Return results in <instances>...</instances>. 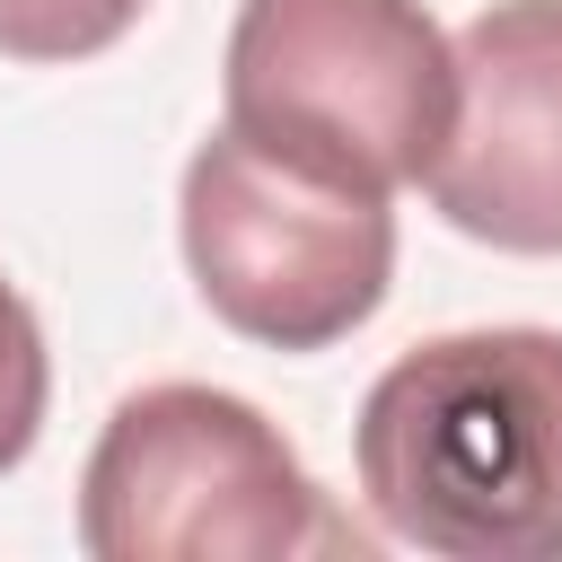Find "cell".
<instances>
[{"instance_id": "obj_1", "label": "cell", "mask_w": 562, "mask_h": 562, "mask_svg": "<svg viewBox=\"0 0 562 562\" xmlns=\"http://www.w3.org/2000/svg\"><path fill=\"white\" fill-rule=\"evenodd\" d=\"M360 501L439 562H562V334L413 342L351 430Z\"/></svg>"}, {"instance_id": "obj_2", "label": "cell", "mask_w": 562, "mask_h": 562, "mask_svg": "<svg viewBox=\"0 0 562 562\" xmlns=\"http://www.w3.org/2000/svg\"><path fill=\"white\" fill-rule=\"evenodd\" d=\"M79 544L97 562H290L360 553L290 439L228 386H140L114 404L79 474Z\"/></svg>"}, {"instance_id": "obj_3", "label": "cell", "mask_w": 562, "mask_h": 562, "mask_svg": "<svg viewBox=\"0 0 562 562\" xmlns=\"http://www.w3.org/2000/svg\"><path fill=\"white\" fill-rule=\"evenodd\" d=\"M184 263L211 316L272 351H325L378 316L395 281V211L378 184L220 123L184 167Z\"/></svg>"}, {"instance_id": "obj_4", "label": "cell", "mask_w": 562, "mask_h": 562, "mask_svg": "<svg viewBox=\"0 0 562 562\" xmlns=\"http://www.w3.org/2000/svg\"><path fill=\"white\" fill-rule=\"evenodd\" d=\"M228 123L378 193L422 184L457 123V44L422 0H246Z\"/></svg>"}, {"instance_id": "obj_5", "label": "cell", "mask_w": 562, "mask_h": 562, "mask_svg": "<svg viewBox=\"0 0 562 562\" xmlns=\"http://www.w3.org/2000/svg\"><path fill=\"white\" fill-rule=\"evenodd\" d=\"M430 211L501 255H562V0H492L457 35Z\"/></svg>"}, {"instance_id": "obj_6", "label": "cell", "mask_w": 562, "mask_h": 562, "mask_svg": "<svg viewBox=\"0 0 562 562\" xmlns=\"http://www.w3.org/2000/svg\"><path fill=\"white\" fill-rule=\"evenodd\" d=\"M149 0H0V53L9 61H88L140 26Z\"/></svg>"}, {"instance_id": "obj_7", "label": "cell", "mask_w": 562, "mask_h": 562, "mask_svg": "<svg viewBox=\"0 0 562 562\" xmlns=\"http://www.w3.org/2000/svg\"><path fill=\"white\" fill-rule=\"evenodd\" d=\"M44 395H53L44 325H35V307L0 281V474L35 448V430H44Z\"/></svg>"}]
</instances>
